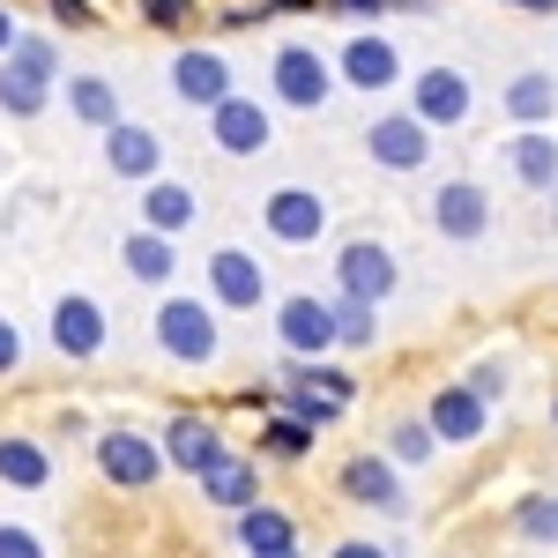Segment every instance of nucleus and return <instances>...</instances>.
<instances>
[{
	"label": "nucleus",
	"instance_id": "obj_1",
	"mask_svg": "<svg viewBox=\"0 0 558 558\" xmlns=\"http://www.w3.org/2000/svg\"><path fill=\"white\" fill-rule=\"evenodd\" d=\"M52 83H60V45L38 38V31H15V45L0 52V112L38 120Z\"/></svg>",
	"mask_w": 558,
	"mask_h": 558
},
{
	"label": "nucleus",
	"instance_id": "obj_2",
	"mask_svg": "<svg viewBox=\"0 0 558 558\" xmlns=\"http://www.w3.org/2000/svg\"><path fill=\"white\" fill-rule=\"evenodd\" d=\"M157 350L172 357V365H216V305L209 299H165L157 305Z\"/></svg>",
	"mask_w": 558,
	"mask_h": 558
},
{
	"label": "nucleus",
	"instance_id": "obj_3",
	"mask_svg": "<svg viewBox=\"0 0 558 558\" xmlns=\"http://www.w3.org/2000/svg\"><path fill=\"white\" fill-rule=\"evenodd\" d=\"M268 89H276V105H291V112H320V105L336 97V68H328L320 45H276Z\"/></svg>",
	"mask_w": 558,
	"mask_h": 558
},
{
	"label": "nucleus",
	"instance_id": "obj_4",
	"mask_svg": "<svg viewBox=\"0 0 558 558\" xmlns=\"http://www.w3.org/2000/svg\"><path fill=\"white\" fill-rule=\"evenodd\" d=\"M97 470L112 476V484H128V492H149V484L165 476V447H157L149 432H134V425H112L97 439Z\"/></svg>",
	"mask_w": 558,
	"mask_h": 558
},
{
	"label": "nucleus",
	"instance_id": "obj_5",
	"mask_svg": "<svg viewBox=\"0 0 558 558\" xmlns=\"http://www.w3.org/2000/svg\"><path fill=\"white\" fill-rule=\"evenodd\" d=\"M410 112H417L432 134H439V128H462V120L476 112V83L462 75V68H425V75L410 83Z\"/></svg>",
	"mask_w": 558,
	"mask_h": 558
},
{
	"label": "nucleus",
	"instance_id": "obj_6",
	"mask_svg": "<svg viewBox=\"0 0 558 558\" xmlns=\"http://www.w3.org/2000/svg\"><path fill=\"white\" fill-rule=\"evenodd\" d=\"M365 157H373L380 172H417L432 157V128L417 112H380V120L365 128Z\"/></svg>",
	"mask_w": 558,
	"mask_h": 558
},
{
	"label": "nucleus",
	"instance_id": "obj_7",
	"mask_svg": "<svg viewBox=\"0 0 558 558\" xmlns=\"http://www.w3.org/2000/svg\"><path fill=\"white\" fill-rule=\"evenodd\" d=\"M432 231L454 239V246H476V239L492 231V194H484L476 179H447V186L432 194Z\"/></svg>",
	"mask_w": 558,
	"mask_h": 558
},
{
	"label": "nucleus",
	"instance_id": "obj_8",
	"mask_svg": "<svg viewBox=\"0 0 558 558\" xmlns=\"http://www.w3.org/2000/svg\"><path fill=\"white\" fill-rule=\"evenodd\" d=\"M276 336H283L291 357H328V350H336V305L313 299V291L283 299V305H276Z\"/></svg>",
	"mask_w": 558,
	"mask_h": 558
},
{
	"label": "nucleus",
	"instance_id": "obj_9",
	"mask_svg": "<svg viewBox=\"0 0 558 558\" xmlns=\"http://www.w3.org/2000/svg\"><path fill=\"white\" fill-rule=\"evenodd\" d=\"M425 425H432L439 447H470V439H484V425H492V402H484L470 380H462V387H439V395L425 402Z\"/></svg>",
	"mask_w": 558,
	"mask_h": 558
},
{
	"label": "nucleus",
	"instance_id": "obj_10",
	"mask_svg": "<svg viewBox=\"0 0 558 558\" xmlns=\"http://www.w3.org/2000/svg\"><path fill=\"white\" fill-rule=\"evenodd\" d=\"M336 283H343V299H357V305H387L395 299V254L373 246V239H350L343 254H336Z\"/></svg>",
	"mask_w": 558,
	"mask_h": 558
},
{
	"label": "nucleus",
	"instance_id": "obj_11",
	"mask_svg": "<svg viewBox=\"0 0 558 558\" xmlns=\"http://www.w3.org/2000/svg\"><path fill=\"white\" fill-rule=\"evenodd\" d=\"M172 89L186 112H209V105H223L231 97V60L216 52V45H186L172 60Z\"/></svg>",
	"mask_w": 558,
	"mask_h": 558
},
{
	"label": "nucleus",
	"instance_id": "obj_12",
	"mask_svg": "<svg viewBox=\"0 0 558 558\" xmlns=\"http://www.w3.org/2000/svg\"><path fill=\"white\" fill-rule=\"evenodd\" d=\"M260 216H268V239H283V246H313L328 231V202L313 186H276L260 202Z\"/></svg>",
	"mask_w": 558,
	"mask_h": 558
},
{
	"label": "nucleus",
	"instance_id": "obj_13",
	"mask_svg": "<svg viewBox=\"0 0 558 558\" xmlns=\"http://www.w3.org/2000/svg\"><path fill=\"white\" fill-rule=\"evenodd\" d=\"M336 75H343L350 89H365V97H380V89L402 83V52H395V38H373V31H357V38H343V60H336Z\"/></svg>",
	"mask_w": 558,
	"mask_h": 558
},
{
	"label": "nucleus",
	"instance_id": "obj_14",
	"mask_svg": "<svg viewBox=\"0 0 558 558\" xmlns=\"http://www.w3.org/2000/svg\"><path fill=\"white\" fill-rule=\"evenodd\" d=\"M105 165H112V179H165V142H157V128H142V120H112L105 128Z\"/></svg>",
	"mask_w": 558,
	"mask_h": 558
},
{
	"label": "nucleus",
	"instance_id": "obj_15",
	"mask_svg": "<svg viewBox=\"0 0 558 558\" xmlns=\"http://www.w3.org/2000/svg\"><path fill=\"white\" fill-rule=\"evenodd\" d=\"M268 299V268L254 254H239V246H223L209 254V305H231V313H254Z\"/></svg>",
	"mask_w": 558,
	"mask_h": 558
},
{
	"label": "nucleus",
	"instance_id": "obj_16",
	"mask_svg": "<svg viewBox=\"0 0 558 558\" xmlns=\"http://www.w3.org/2000/svg\"><path fill=\"white\" fill-rule=\"evenodd\" d=\"M209 134H216V149L223 157H260L268 149V112H260L254 97H223V105H209Z\"/></svg>",
	"mask_w": 558,
	"mask_h": 558
},
{
	"label": "nucleus",
	"instance_id": "obj_17",
	"mask_svg": "<svg viewBox=\"0 0 558 558\" xmlns=\"http://www.w3.org/2000/svg\"><path fill=\"white\" fill-rule=\"evenodd\" d=\"M52 350L60 357H97L105 350V305L89 299V291H68V299L52 305Z\"/></svg>",
	"mask_w": 558,
	"mask_h": 558
},
{
	"label": "nucleus",
	"instance_id": "obj_18",
	"mask_svg": "<svg viewBox=\"0 0 558 558\" xmlns=\"http://www.w3.org/2000/svg\"><path fill=\"white\" fill-rule=\"evenodd\" d=\"M157 447H165V462H172V470H186V476H209L216 462L231 454V447H223V432H216L209 417H172Z\"/></svg>",
	"mask_w": 558,
	"mask_h": 558
},
{
	"label": "nucleus",
	"instance_id": "obj_19",
	"mask_svg": "<svg viewBox=\"0 0 558 558\" xmlns=\"http://www.w3.org/2000/svg\"><path fill=\"white\" fill-rule=\"evenodd\" d=\"M194 223H202V194H194V186H179V179H149V186H142V231L179 239V231H194Z\"/></svg>",
	"mask_w": 558,
	"mask_h": 558
},
{
	"label": "nucleus",
	"instance_id": "obj_20",
	"mask_svg": "<svg viewBox=\"0 0 558 558\" xmlns=\"http://www.w3.org/2000/svg\"><path fill=\"white\" fill-rule=\"evenodd\" d=\"M343 492L357 499V507L410 514V499H402V484H395V462H387V454H350V462H343Z\"/></svg>",
	"mask_w": 558,
	"mask_h": 558
},
{
	"label": "nucleus",
	"instance_id": "obj_21",
	"mask_svg": "<svg viewBox=\"0 0 558 558\" xmlns=\"http://www.w3.org/2000/svg\"><path fill=\"white\" fill-rule=\"evenodd\" d=\"M499 105H507V120H521V128H551L558 120V83L544 75V68H521Z\"/></svg>",
	"mask_w": 558,
	"mask_h": 558
},
{
	"label": "nucleus",
	"instance_id": "obj_22",
	"mask_svg": "<svg viewBox=\"0 0 558 558\" xmlns=\"http://www.w3.org/2000/svg\"><path fill=\"white\" fill-rule=\"evenodd\" d=\"M120 260H128L134 283H149V291H165V283L179 276V254H172V239H165V231H128Z\"/></svg>",
	"mask_w": 558,
	"mask_h": 558
},
{
	"label": "nucleus",
	"instance_id": "obj_23",
	"mask_svg": "<svg viewBox=\"0 0 558 558\" xmlns=\"http://www.w3.org/2000/svg\"><path fill=\"white\" fill-rule=\"evenodd\" d=\"M202 492H209V507H254L260 499V470H254V454H223L209 476H202Z\"/></svg>",
	"mask_w": 558,
	"mask_h": 558
},
{
	"label": "nucleus",
	"instance_id": "obj_24",
	"mask_svg": "<svg viewBox=\"0 0 558 558\" xmlns=\"http://www.w3.org/2000/svg\"><path fill=\"white\" fill-rule=\"evenodd\" d=\"M239 544L254 558H276V551H299V529H291V514H276V507H239Z\"/></svg>",
	"mask_w": 558,
	"mask_h": 558
},
{
	"label": "nucleus",
	"instance_id": "obj_25",
	"mask_svg": "<svg viewBox=\"0 0 558 558\" xmlns=\"http://www.w3.org/2000/svg\"><path fill=\"white\" fill-rule=\"evenodd\" d=\"M60 97H68V112H75L83 128H112V120H128V112H120V89L105 83V75H68Z\"/></svg>",
	"mask_w": 558,
	"mask_h": 558
},
{
	"label": "nucleus",
	"instance_id": "obj_26",
	"mask_svg": "<svg viewBox=\"0 0 558 558\" xmlns=\"http://www.w3.org/2000/svg\"><path fill=\"white\" fill-rule=\"evenodd\" d=\"M0 484H15V492H45L52 484V454H45L38 439H0Z\"/></svg>",
	"mask_w": 558,
	"mask_h": 558
},
{
	"label": "nucleus",
	"instance_id": "obj_27",
	"mask_svg": "<svg viewBox=\"0 0 558 558\" xmlns=\"http://www.w3.org/2000/svg\"><path fill=\"white\" fill-rule=\"evenodd\" d=\"M507 157H514V179H521V186H544V194L558 186V142L544 128L514 134V149H507Z\"/></svg>",
	"mask_w": 558,
	"mask_h": 558
},
{
	"label": "nucleus",
	"instance_id": "obj_28",
	"mask_svg": "<svg viewBox=\"0 0 558 558\" xmlns=\"http://www.w3.org/2000/svg\"><path fill=\"white\" fill-rule=\"evenodd\" d=\"M336 305V343L343 350H373L380 343V305H357V299H328Z\"/></svg>",
	"mask_w": 558,
	"mask_h": 558
},
{
	"label": "nucleus",
	"instance_id": "obj_29",
	"mask_svg": "<svg viewBox=\"0 0 558 558\" xmlns=\"http://www.w3.org/2000/svg\"><path fill=\"white\" fill-rule=\"evenodd\" d=\"M260 454H283V462L313 454V425H299V417H268V425H260Z\"/></svg>",
	"mask_w": 558,
	"mask_h": 558
},
{
	"label": "nucleus",
	"instance_id": "obj_30",
	"mask_svg": "<svg viewBox=\"0 0 558 558\" xmlns=\"http://www.w3.org/2000/svg\"><path fill=\"white\" fill-rule=\"evenodd\" d=\"M387 454H395V462H432V454H439V439H432L425 417H402V425L387 432Z\"/></svg>",
	"mask_w": 558,
	"mask_h": 558
},
{
	"label": "nucleus",
	"instance_id": "obj_31",
	"mask_svg": "<svg viewBox=\"0 0 558 558\" xmlns=\"http://www.w3.org/2000/svg\"><path fill=\"white\" fill-rule=\"evenodd\" d=\"M134 15H142L149 31H186V23H194V0H134Z\"/></svg>",
	"mask_w": 558,
	"mask_h": 558
},
{
	"label": "nucleus",
	"instance_id": "obj_32",
	"mask_svg": "<svg viewBox=\"0 0 558 558\" xmlns=\"http://www.w3.org/2000/svg\"><path fill=\"white\" fill-rule=\"evenodd\" d=\"M521 536H558V499H521Z\"/></svg>",
	"mask_w": 558,
	"mask_h": 558
},
{
	"label": "nucleus",
	"instance_id": "obj_33",
	"mask_svg": "<svg viewBox=\"0 0 558 558\" xmlns=\"http://www.w3.org/2000/svg\"><path fill=\"white\" fill-rule=\"evenodd\" d=\"M0 558H45V544L31 529H15V521H0Z\"/></svg>",
	"mask_w": 558,
	"mask_h": 558
},
{
	"label": "nucleus",
	"instance_id": "obj_34",
	"mask_svg": "<svg viewBox=\"0 0 558 558\" xmlns=\"http://www.w3.org/2000/svg\"><path fill=\"white\" fill-rule=\"evenodd\" d=\"M45 8H52V23H68V31H89V23H97L89 0H45Z\"/></svg>",
	"mask_w": 558,
	"mask_h": 558
},
{
	"label": "nucleus",
	"instance_id": "obj_35",
	"mask_svg": "<svg viewBox=\"0 0 558 558\" xmlns=\"http://www.w3.org/2000/svg\"><path fill=\"white\" fill-rule=\"evenodd\" d=\"M470 387L484 395V402H499V395H507V365H476V373H470Z\"/></svg>",
	"mask_w": 558,
	"mask_h": 558
},
{
	"label": "nucleus",
	"instance_id": "obj_36",
	"mask_svg": "<svg viewBox=\"0 0 558 558\" xmlns=\"http://www.w3.org/2000/svg\"><path fill=\"white\" fill-rule=\"evenodd\" d=\"M23 365V336H15V320H0V380Z\"/></svg>",
	"mask_w": 558,
	"mask_h": 558
},
{
	"label": "nucleus",
	"instance_id": "obj_37",
	"mask_svg": "<svg viewBox=\"0 0 558 558\" xmlns=\"http://www.w3.org/2000/svg\"><path fill=\"white\" fill-rule=\"evenodd\" d=\"M336 15H387V8H402V0H328Z\"/></svg>",
	"mask_w": 558,
	"mask_h": 558
},
{
	"label": "nucleus",
	"instance_id": "obj_38",
	"mask_svg": "<svg viewBox=\"0 0 558 558\" xmlns=\"http://www.w3.org/2000/svg\"><path fill=\"white\" fill-rule=\"evenodd\" d=\"M336 558H387L380 544H336Z\"/></svg>",
	"mask_w": 558,
	"mask_h": 558
},
{
	"label": "nucleus",
	"instance_id": "obj_39",
	"mask_svg": "<svg viewBox=\"0 0 558 558\" xmlns=\"http://www.w3.org/2000/svg\"><path fill=\"white\" fill-rule=\"evenodd\" d=\"M8 45H15V15L0 8V52H8Z\"/></svg>",
	"mask_w": 558,
	"mask_h": 558
},
{
	"label": "nucleus",
	"instance_id": "obj_40",
	"mask_svg": "<svg viewBox=\"0 0 558 558\" xmlns=\"http://www.w3.org/2000/svg\"><path fill=\"white\" fill-rule=\"evenodd\" d=\"M514 8H558V0H514Z\"/></svg>",
	"mask_w": 558,
	"mask_h": 558
},
{
	"label": "nucleus",
	"instance_id": "obj_41",
	"mask_svg": "<svg viewBox=\"0 0 558 558\" xmlns=\"http://www.w3.org/2000/svg\"><path fill=\"white\" fill-rule=\"evenodd\" d=\"M551 223H558V186H551Z\"/></svg>",
	"mask_w": 558,
	"mask_h": 558
},
{
	"label": "nucleus",
	"instance_id": "obj_42",
	"mask_svg": "<svg viewBox=\"0 0 558 558\" xmlns=\"http://www.w3.org/2000/svg\"><path fill=\"white\" fill-rule=\"evenodd\" d=\"M551 432H558V402H551Z\"/></svg>",
	"mask_w": 558,
	"mask_h": 558
},
{
	"label": "nucleus",
	"instance_id": "obj_43",
	"mask_svg": "<svg viewBox=\"0 0 558 558\" xmlns=\"http://www.w3.org/2000/svg\"><path fill=\"white\" fill-rule=\"evenodd\" d=\"M276 558H299V551H276Z\"/></svg>",
	"mask_w": 558,
	"mask_h": 558
}]
</instances>
